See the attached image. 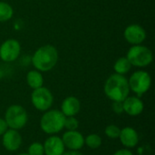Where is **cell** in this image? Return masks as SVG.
Here are the masks:
<instances>
[{
	"label": "cell",
	"mask_w": 155,
	"mask_h": 155,
	"mask_svg": "<svg viewBox=\"0 0 155 155\" xmlns=\"http://www.w3.org/2000/svg\"><path fill=\"white\" fill-rule=\"evenodd\" d=\"M123 106L124 113L130 116H138L144 109V104L138 96H127L123 101Z\"/></svg>",
	"instance_id": "obj_13"
},
{
	"label": "cell",
	"mask_w": 155,
	"mask_h": 155,
	"mask_svg": "<svg viewBox=\"0 0 155 155\" xmlns=\"http://www.w3.org/2000/svg\"><path fill=\"white\" fill-rule=\"evenodd\" d=\"M121 129L115 124H109L104 129V134L110 139H118Z\"/></svg>",
	"instance_id": "obj_20"
},
{
	"label": "cell",
	"mask_w": 155,
	"mask_h": 155,
	"mask_svg": "<svg viewBox=\"0 0 155 155\" xmlns=\"http://www.w3.org/2000/svg\"><path fill=\"white\" fill-rule=\"evenodd\" d=\"M113 155H134V153L130 150V149H126V148H124V149H120V150H118V151H116L114 153Z\"/></svg>",
	"instance_id": "obj_25"
},
{
	"label": "cell",
	"mask_w": 155,
	"mask_h": 155,
	"mask_svg": "<svg viewBox=\"0 0 155 155\" xmlns=\"http://www.w3.org/2000/svg\"><path fill=\"white\" fill-rule=\"evenodd\" d=\"M131 68H132V64L129 62V60L126 58V56H122L118 58L114 64V70L115 74H122V75H124L127 73H129Z\"/></svg>",
	"instance_id": "obj_17"
},
{
	"label": "cell",
	"mask_w": 155,
	"mask_h": 155,
	"mask_svg": "<svg viewBox=\"0 0 155 155\" xmlns=\"http://www.w3.org/2000/svg\"><path fill=\"white\" fill-rule=\"evenodd\" d=\"M58 51L52 45L40 46L32 56V64L35 70L39 72H48L52 70L58 62Z\"/></svg>",
	"instance_id": "obj_2"
},
{
	"label": "cell",
	"mask_w": 155,
	"mask_h": 155,
	"mask_svg": "<svg viewBox=\"0 0 155 155\" xmlns=\"http://www.w3.org/2000/svg\"><path fill=\"white\" fill-rule=\"evenodd\" d=\"M31 103L37 111L45 112L51 109L54 104V95L48 88L42 86L33 90L31 94Z\"/></svg>",
	"instance_id": "obj_7"
},
{
	"label": "cell",
	"mask_w": 155,
	"mask_h": 155,
	"mask_svg": "<svg viewBox=\"0 0 155 155\" xmlns=\"http://www.w3.org/2000/svg\"><path fill=\"white\" fill-rule=\"evenodd\" d=\"M112 110L116 114H124V106L123 102H113L112 104Z\"/></svg>",
	"instance_id": "obj_23"
},
{
	"label": "cell",
	"mask_w": 155,
	"mask_h": 155,
	"mask_svg": "<svg viewBox=\"0 0 155 155\" xmlns=\"http://www.w3.org/2000/svg\"><path fill=\"white\" fill-rule=\"evenodd\" d=\"M119 139L123 146L126 149H132L137 146L140 141L139 134L131 126H126L121 129Z\"/></svg>",
	"instance_id": "obj_14"
},
{
	"label": "cell",
	"mask_w": 155,
	"mask_h": 155,
	"mask_svg": "<svg viewBox=\"0 0 155 155\" xmlns=\"http://www.w3.org/2000/svg\"><path fill=\"white\" fill-rule=\"evenodd\" d=\"M102 143H103L102 137L96 134H88L84 138V145H86L88 148H90L92 150H96V149L100 148Z\"/></svg>",
	"instance_id": "obj_18"
},
{
	"label": "cell",
	"mask_w": 155,
	"mask_h": 155,
	"mask_svg": "<svg viewBox=\"0 0 155 155\" xmlns=\"http://www.w3.org/2000/svg\"><path fill=\"white\" fill-rule=\"evenodd\" d=\"M27 153L29 155H45L43 143L35 142L32 143L27 149Z\"/></svg>",
	"instance_id": "obj_21"
},
{
	"label": "cell",
	"mask_w": 155,
	"mask_h": 155,
	"mask_svg": "<svg viewBox=\"0 0 155 155\" xmlns=\"http://www.w3.org/2000/svg\"><path fill=\"white\" fill-rule=\"evenodd\" d=\"M62 155H83L79 151H68L64 152Z\"/></svg>",
	"instance_id": "obj_26"
},
{
	"label": "cell",
	"mask_w": 155,
	"mask_h": 155,
	"mask_svg": "<svg viewBox=\"0 0 155 155\" xmlns=\"http://www.w3.org/2000/svg\"><path fill=\"white\" fill-rule=\"evenodd\" d=\"M61 138L68 151H80L84 146V137L77 130L66 131Z\"/></svg>",
	"instance_id": "obj_9"
},
{
	"label": "cell",
	"mask_w": 155,
	"mask_h": 155,
	"mask_svg": "<svg viewBox=\"0 0 155 155\" xmlns=\"http://www.w3.org/2000/svg\"><path fill=\"white\" fill-rule=\"evenodd\" d=\"M5 121L9 129L21 130L28 122V114L20 104L10 105L5 113Z\"/></svg>",
	"instance_id": "obj_5"
},
{
	"label": "cell",
	"mask_w": 155,
	"mask_h": 155,
	"mask_svg": "<svg viewBox=\"0 0 155 155\" xmlns=\"http://www.w3.org/2000/svg\"><path fill=\"white\" fill-rule=\"evenodd\" d=\"M21 53V45L16 39H7L0 45V59L5 63L15 61Z\"/></svg>",
	"instance_id": "obj_8"
},
{
	"label": "cell",
	"mask_w": 155,
	"mask_h": 155,
	"mask_svg": "<svg viewBox=\"0 0 155 155\" xmlns=\"http://www.w3.org/2000/svg\"><path fill=\"white\" fill-rule=\"evenodd\" d=\"M26 83L28 86L35 90L44 86V77L41 72L37 70H31L26 74Z\"/></svg>",
	"instance_id": "obj_16"
},
{
	"label": "cell",
	"mask_w": 155,
	"mask_h": 155,
	"mask_svg": "<svg viewBox=\"0 0 155 155\" xmlns=\"http://www.w3.org/2000/svg\"><path fill=\"white\" fill-rule=\"evenodd\" d=\"M126 58L131 63L132 66L135 67H147L153 60V54L150 48L142 45H132L128 50Z\"/></svg>",
	"instance_id": "obj_4"
},
{
	"label": "cell",
	"mask_w": 155,
	"mask_h": 155,
	"mask_svg": "<svg viewBox=\"0 0 155 155\" xmlns=\"http://www.w3.org/2000/svg\"><path fill=\"white\" fill-rule=\"evenodd\" d=\"M124 37L132 45H141L146 38V32L140 25L133 24L124 29Z\"/></svg>",
	"instance_id": "obj_10"
},
{
	"label": "cell",
	"mask_w": 155,
	"mask_h": 155,
	"mask_svg": "<svg viewBox=\"0 0 155 155\" xmlns=\"http://www.w3.org/2000/svg\"><path fill=\"white\" fill-rule=\"evenodd\" d=\"M78 127H79V121L76 119L75 116L65 117L64 129H66V131H74L77 130Z\"/></svg>",
	"instance_id": "obj_22"
},
{
	"label": "cell",
	"mask_w": 155,
	"mask_h": 155,
	"mask_svg": "<svg viewBox=\"0 0 155 155\" xmlns=\"http://www.w3.org/2000/svg\"><path fill=\"white\" fill-rule=\"evenodd\" d=\"M104 91L113 102H123L130 94L128 79L122 74H113L105 81Z\"/></svg>",
	"instance_id": "obj_1"
},
{
	"label": "cell",
	"mask_w": 155,
	"mask_h": 155,
	"mask_svg": "<svg viewBox=\"0 0 155 155\" xmlns=\"http://www.w3.org/2000/svg\"><path fill=\"white\" fill-rule=\"evenodd\" d=\"M18 155H29L27 153H19Z\"/></svg>",
	"instance_id": "obj_27"
},
{
	"label": "cell",
	"mask_w": 155,
	"mask_h": 155,
	"mask_svg": "<svg viewBox=\"0 0 155 155\" xmlns=\"http://www.w3.org/2000/svg\"><path fill=\"white\" fill-rule=\"evenodd\" d=\"M14 15L13 7L6 2L0 1V22H6Z\"/></svg>",
	"instance_id": "obj_19"
},
{
	"label": "cell",
	"mask_w": 155,
	"mask_h": 155,
	"mask_svg": "<svg viewBox=\"0 0 155 155\" xmlns=\"http://www.w3.org/2000/svg\"><path fill=\"white\" fill-rule=\"evenodd\" d=\"M45 155H62L65 152V147L60 136L49 135L43 143Z\"/></svg>",
	"instance_id": "obj_12"
},
{
	"label": "cell",
	"mask_w": 155,
	"mask_h": 155,
	"mask_svg": "<svg viewBox=\"0 0 155 155\" xmlns=\"http://www.w3.org/2000/svg\"><path fill=\"white\" fill-rule=\"evenodd\" d=\"M65 116L60 110L49 109L44 112L40 119V128L41 130L48 134L54 135L59 134L63 129H64Z\"/></svg>",
	"instance_id": "obj_3"
},
{
	"label": "cell",
	"mask_w": 155,
	"mask_h": 155,
	"mask_svg": "<svg viewBox=\"0 0 155 155\" xmlns=\"http://www.w3.org/2000/svg\"><path fill=\"white\" fill-rule=\"evenodd\" d=\"M7 124L5 123L4 118H0V136H2L7 130H8Z\"/></svg>",
	"instance_id": "obj_24"
},
{
	"label": "cell",
	"mask_w": 155,
	"mask_h": 155,
	"mask_svg": "<svg viewBox=\"0 0 155 155\" xmlns=\"http://www.w3.org/2000/svg\"><path fill=\"white\" fill-rule=\"evenodd\" d=\"M81 110V102L75 96L65 97L61 104V112L65 117L76 116Z\"/></svg>",
	"instance_id": "obj_15"
},
{
	"label": "cell",
	"mask_w": 155,
	"mask_h": 155,
	"mask_svg": "<svg viewBox=\"0 0 155 155\" xmlns=\"http://www.w3.org/2000/svg\"><path fill=\"white\" fill-rule=\"evenodd\" d=\"M130 91L134 92L136 96L141 97L147 93L152 85V77L146 71H136L128 79Z\"/></svg>",
	"instance_id": "obj_6"
},
{
	"label": "cell",
	"mask_w": 155,
	"mask_h": 155,
	"mask_svg": "<svg viewBox=\"0 0 155 155\" xmlns=\"http://www.w3.org/2000/svg\"><path fill=\"white\" fill-rule=\"evenodd\" d=\"M22 136L17 130L8 129L2 135V144L8 152H15L22 145Z\"/></svg>",
	"instance_id": "obj_11"
}]
</instances>
